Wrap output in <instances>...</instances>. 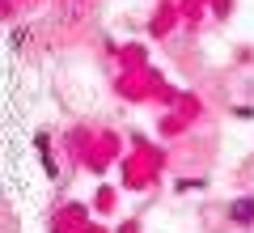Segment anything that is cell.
<instances>
[{
  "label": "cell",
  "mask_w": 254,
  "mask_h": 233,
  "mask_svg": "<svg viewBox=\"0 0 254 233\" xmlns=\"http://www.w3.org/2000/svg\"><path fill=\"white\" fill-rule=\"evenodd\" d=\"M233 216H237V221H254V199H242V204H233Z\"/></svg>",
  "instance_id": "cell-1"
}]
</instances>
